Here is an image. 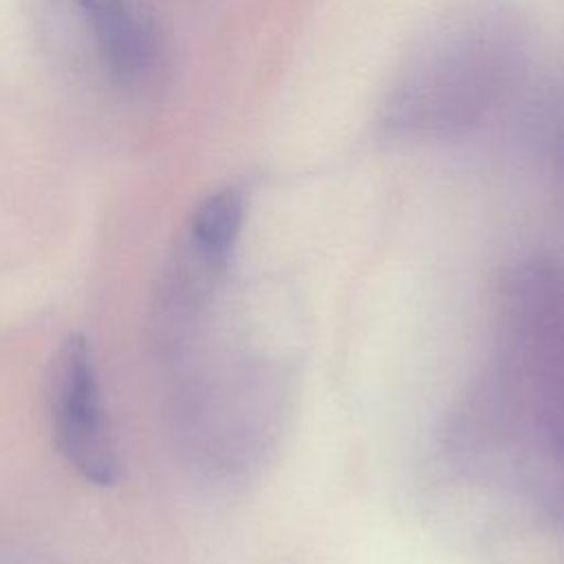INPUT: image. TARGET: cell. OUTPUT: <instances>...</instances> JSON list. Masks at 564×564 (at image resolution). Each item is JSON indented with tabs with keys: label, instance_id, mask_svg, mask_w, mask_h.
I'll use <instances>...</instances> for the list:
<instances>
[{
	"label": "cell",
	"instance_id": "obj_3",
	"mask_svg": "<svg viewBox=\"0 0 564 564\" xmlns=\"http://www.w3.org/2000/svg\"><path fill=\"white\" fill-rule=\"evenodd\" d=\"M108 73L126 84H143L159 59L152 26L130 0H75Z\"/></svg>",
	"mask_w": 564,
	"mask_h": 564
},
{
	"label": "cell",
	"instance_id": "obj_2",
	"mask_svg": "<svg viewBox=\"0 0 564 564\" xmlns=\"http://www.w3.org/2000/svg\"><path fill=\"white\" fill-rule=\"evenodd\" d=\"M46 408L53 443L66 465L97 487L115 485L119 456L90 346L82 335H68L51 361Z\"/></svg>",
	"mask_w": 564,
	"mask_h": 564
},
{
	"label": "cell",
	"instance_id": "obj_1",
	"mask_svg": "<svg viewBox=\"0 0 564 564\" xmlns=\"http://www.w3.org/2000/svg\"><path fill=\"white\" fill-rule=\"evenodd\" d=\"M502 15H458L410 62L390 101L394 126L449 134L474 126L507 77Z\"/></svg>",
	"mask_w": 564,
	"mask_h": 564
},
{
	"label": "cell",
	"instance_id": "obj_4",
	"mask_svg": "<svg viewBox=\"0 0 564 564\" xmlns=\"http://www.w3.org/2000/svg\"><path fill=\"white\" fill-rule=\"evenodd\" d=\"M245 216L242 194L234 187L209 194L194 212L189 223L192 256L209 269L223 267L229 258Z\"/></svg>",
	"mask_w": 564,
	"mask_h": 564
}]
</instances>
